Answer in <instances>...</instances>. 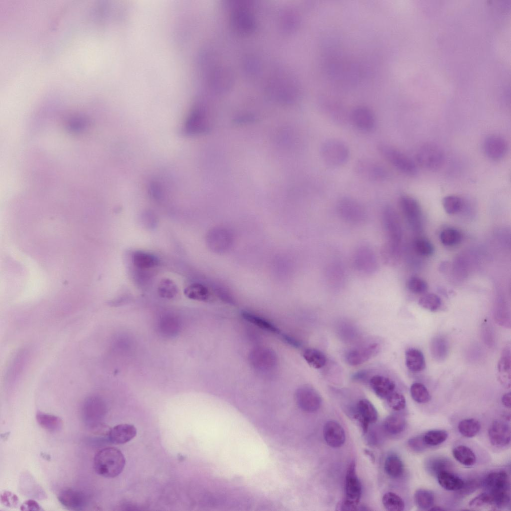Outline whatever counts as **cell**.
<instances>
[{"label":"cell","instance_id":"28","mask_svg":"<svg viewBox=\"0 0 511 511\" xmlns=\"http://www.w3.org/2000/svg\"><path fill=\"white\" fill-rule=\"evenodd\" d=\"M454 458L462 465L471 467L476 461V457L474 452L468 447L459 445L455 447L452 451Z\"/></svg>","mask_w":511,"mask_h":511},{"label":"cell","instance_id":"19","mask_svg":"<svg viewBox=\"0 0 511 511\" xmlns=\"http://www.w3.org/2000/svg\"><path fill=\"white\" fill-rule=\"evenodd\" d=\"M103 404L98 397L91 396L84 401L82 407V414L84 420L91 425L97 423L103 410Z\"/></svg>","mask_w":511,"mask_h":511},{"label":"cell","instance_id":"53","mask_svg":"<svg viewBox=\"0 0 511 511\" xmlns=\"http://www.w3.org/2000/svg\"><path fill=\"white\" fill-rule=\"evenodd\" d=\"M511 393H509L503 395L502 398L503 404L508 408H510L511 406Z\"/></svg>","mask_w":511,"mask_h":511},{"label":"cell","instance_id":"36","mask_svg":"<svg viewBox=\"0 0 511 511\" xmlns=\"http://www.w3.org/2000/svg\"><path fill=\"white\" fill-rule=\"evenodd\" d=\"M242 315L245 319L262 329L273 333H278L279 331L272 323L252 312L244 311L242 312Z\"/></svg>","mask_w":511,"mask_h":511},{"label":"cell","instance_id":"17","mask_svg":"<svg viewBox=\"0 0 511 511\" xmlns=\"http://www.w3.org/2000/svg\"><path fill=\"white\" fill-rule=\"evenodd\" d=\"M357 418L364 433L367 432L369 425L375 423L378 419V413L373 405L367 399L359 400L357 405Z\"/></svg>","mask_w":511,"mask_h":511},{"label":"cell","instance_id":"24","mask_svg":"<svg viewBox=\"0 0 511 511\" xmlns=\"http://www.w3.org/2000/svg\"><path fill=\"white\" fill-rule=\"evenodd\" d=\"M437 476L440 485L447 490L458 491L464 486V482L460 478L447 470L441 472Z\"/></svg>","mask_w":511,"mask_h":511},{"label":"cell","instance_id":"4","mask_svg":"<svg viewBox=\"0 0 511 511\" xmlns=\"http://www.w3.org/2000/svg\"><path fill=\"white\" fill-rule=\"evenodd\" d=\"M377 148L381 155L400 172L410 176L417 174L418 169L414 162L402 151L384 143L378 144Z\"/></svg>","mask_w":511,"mask_h":511},{"label":"cell","instance_id":"41","mask_svg":"<svg viewBox=\"0 0 511 511\" xmlns=\"http://www.w3.org/2000/svg\"><path fill=\"white\" fill-rule=\"evenodd\" d=\"M410 393L413 399L419 403H427L431 399L427 389L420 383H414L411 385Z\"/></svg>","mask_w":511,"mask_h":511},{"label":"cell","instance_id":"26","mask_svg":"<svg viewBox=\"0 0 511 511\" xmlns=\"http://www.w3.org/2000/svg\"><path fill=\"white\" fill-rule=\"evenodd\" d=\"M406 364L407 368L413 372H420L426 366L425 360L422 352L415 348H410L405 353Z\"/></svg>","mask_w":511,"mask_h":511},{"label":"cell","instance_id":"14","mask_svg":"<svg viewBox=\"0 0 511 511\" xmlns=\"http://www.w3.org/2000/svg\"><path fill=\"white\" fill-rule=\"evenodd\" d=\"M350 120L353 125L358 129L364 131L372 130L375 126V117L369 109L360 107L351 112Z\"/></svg>","mask_w":511,"mask_h":511},{"label":"cell","instance_id":"9","mask_svg":"<svg viewBox=\"0 0 511 511\" xmlns=\"http://www.w3.org/2000/svg\"><path fill=\"white\" fill-rule=\"evenodd\" d=\"M337 210L340 215L351 222H360L365 218V212L362 206L356 200L344 197L337 203Z\"/></svg>","mask_w":511,"mask_h":511},{"label":"cell","instance_id":"48","mask_svg":"<svg viewBox=\"0 0 511 511\" xmlns=\"http://www.w3.org/2000/svg\"><path fill=\"white\" fill-rule=\"evenodd\" d=\"M416 251L420 255L424 256H431L434 253V247L428 240L419 239L415 242Z\"/></svg>","mask_w":511,"mask_h":511},{"label":"cell","instance_id":"42","mask_svg":"<svg viewBox=\"0 0 511 511\" xmlns=\"http://www.w3.org/2000/svg\"><path fill=\"white\" fill-rule=\"evenodd\" d=\"M158 292L162 297L171 299L177 294L178 289L176 285L172 280L164 278L159 282Z\"/></svg>","mask_w":511,"mask_h":511},{"label":"cell","instance_id":"43","mask_svg":"<svg viewBox=\"0 0 511 511\" xmlns=\"http://www.w3.org/2000/svg\"><path fill=\"white\" fill-rule=\"evenodd\" d=\"M419 304L423 308L431 311L438 310L441 306L440 298L435 294L428 293L422 296L418 301Z\"/></svg>","mask_w":511,"mask_h":511},{"label":"cell","instance_id":"55","mask_svg":"<svg viewBox=\"0 0 511 511\" xmlns=\"http://www.w3.org/2000/svg\"><path fill=\"white\" fill-rule=\"evenodd\" d=\"M429 510L430 511H444L445 510L443 508L440 507H432Z\"/></svg>","mask_w":511,"mask_h":511},{"label":"cell","instance_id":"29","mask_svg":"<svg viewBox=\"0 0 511 511\" xmlns=\"http://www.w3.org/2000/svg\"><path fill=\"white\" fill-rule=\"evenodd\" d=\"M184 294L188 298L198 301H207L211 297L209 289L199 283H193L187 286Z\"/></svg>","mask_w":511,"mask_h":511},{"label":"cell","instance_id":"37","mask_svg":"<svg viewBox=\"0 0 511 511\" xmlns=\"http://www.w3.org/2000/svg\"><path fill=\"white\" fill-rule=\"evenodd\" d=\"M382 503L385 508L388 511H401L405 507L402 499L398 495L390 492L384 495Z\"/></svg>","mask_w":511,"mask_h":511},{"label":"cell","instance_id":"21","mask_svg":"<svg viewBox=\"0 0 511 511\" xmlns=\"http://www.w3.org/2000/svg\"><path fill=\"white\" fill-rule=\"evenodd\" d=\"M355 264L357 269L365 273H370L375 270L376 260L372 251L368 247H361L356 252L355 257Z\"/></svg>","mask_w":511,"mask_h":511},{"label":"cell","instance_id":"33","mask_svg":"<svg viewBox=\"0 0 511 511\" xmlns=\"http://www.w3.org/2000/svg\"><path fill=\"white\" fill-rule=\"evenodd\" d=\"M303 357L312 367L319 369L324 366L326 359L325 355L320 350L308 348L303 352Z\"/></svg>","mask_w":511,"mask_h":511},{"label":"cell","instance_id":"50","mask_svg":"<svg viewBox=\"0 0 511 511\" xmlns=\"http://www.w3.org/2000/svg\"><path fill=\"white\" fill-rule=\"evenodd\" d=\"M0 501L3 505L8 508L17 506L18 499L16 495L10 491H4L1 493Z\"/></svg>","mask_w":511,"mask_h":511},{"label":"cell","instance_id":"5","mask_svg":"<svg viewBox=\"0 0 511 511\" xmlns=\"http://www.w3.org/2000/svg\"><path fill=\"white\" fill-rule=\"evenodd\" d=\"M361 485L356 473L355 463L352 461L347 470L345 484V500L337 507L339 510H356L361 495Z\"/></svg>","mask_w":511,"mask_h":511},{"label":"cell","instance_id":"30","mask_svg":"<svg viewBox=\"0 0 511 511\" xmlns=\"http://www.w3.org/2000/svg\"><path fill=\"white\" fill-rule=\"evenodd\" d=\"M430 350L433 357L437 361H443L447 357L449 347L446 339L442 336H436L431 341Z\"/></svg>","mask_w":511,"mask_h":511},{"label":"cell","instance_id":"35","mask_svg":"<svg viewBox=\"0 0 511 511\" xmlns=\"http://www.w3.org/2000/svg\"><path fill=\"white\" fill-rule=\"evenodd\" d=\"M481 427L479 421L474 418L464 419L459 422L458 426L460 434L467 438H472L477 435Z\"/></svg>","mask_w":511,"mask_h":511},{"label":"cell","instance_id":"51","mask_svg":"<svg viewBox=\"0 0 511 511\" xmlns=\"http://www.w3.org/2000/svg\"><path fill=\"white\" fill-rule=\"evenodd\" d=\"M409 447L415 451H421L427 446L424 443L422 436H416L410 439L408 441Z\"/></svg>","mask_w":511,"mask_h":511},{"label":"cell","instance_id":"38","mask_svg":"<svg viewBox=\"0 0 511 511\" xmlns=\"http://www.w3.org/2000/svg\"><path fill=\"white\" fill-rule=\"evenodd\" d=\"M448 436V434L445 430H432L425 433L422 438L427 446H435L445 441Z\"/></svg>","mask_w":511,"mask_h":511},{"label":"cell","instance_id":"32","mask_svg":"<svg viewBox=\"0 0 511 511\" xmlns=\"http://www.w3.org/2000/svg\"><path fill=\"white\" fill-rule=\"evenodd\" d=\"M405 426L406 420L404 417L397 414L388 416L384 423L385 430L392 435L400 434L404 430Z\"/></svg>","mask_w":511,"mask_h":511},{"label":"cell","instance_id":"25","mask_svg":"<svg viewBox=\"0 0 511 511\" xmlns=\"http://www.w3.org/2000/svg\"><path fill=\"white\" fill-rule=\"evenodd\" d=\"M36 419L40 426L49 432L58 431L63 425L62 420L59 417L41 411L37 412Z\"/></svg>","mask_w":511,"mask_h":511},{"label":"cell","instance_id":"20","mask_svg":"<svg viewBox=\"0 0 511 511\" xmlns=\"http://www.w3.org/2000/svg\"><path fill=\"white\" fill-rule=\"evenodd\" d=\"M250 358L251 364L256 368L260 369L271 368L276 361L274 353L267 348L255 349L251 352Z\"/></svg>","mask_w":511,"mask_h":511},{"label":"cell","instance_id":"23","mask_svg":"<svg viewBox=\"0 0 511 511\" xmlns=\"http://www.w3.org/2000/svg\"><path fill=\"white\" fill-rule=\"evenodd\" d=\"M370 385L376 395L382 399L387 398L395 391V384L390 378L376 375L370 380Z\"/></svg>","mask_w":511,"mask_h":511},{"label":"cell","instance_id":"12","mask_svg":"<svg viewBox=\"0 0 511 511\" xmlns=\"http://www.w3.org/2000/svg\"><path fill=\"white\" fill-rule=\"evenodd\" d=\"M399 204L402 213L409 223L417 227L422 216L421 208L419 202L413 197L402 195L399 199Z\"/></svg>","mask_w":511,"mask_h":511},{"label":"cell","instance_id":"22","mask_svg":"<svg viewBox=\"0 0 511 511\" xmlns=\"http://www.w3.org/2000/svg\"><path fill=\"white\" fill-rule=\"evenodd\" d=\"M509 478L505 471H497L490 473L485 479V484L489 493L509 491Z\"/></svg>","mask_w":511,"mask_h":511},{"label":"cell","instance_id":"8","mask_svg":"<svg viewBox=\"0 0 511 511\" xmlns=\"http://www.w3.org/2000/svg\"><path fill=\"white\" fill-rule=\"evenodd\" d=\"M295 397L298 407L305 412H314L320 407L321 397L310 386L303 385L298 388L296 391Z\"/></svg>","mask_w":511,"mask_h":511},{"label":"cell","instance_id":"10","mask_svg":"<svg viewBox=\"0 0 511 511\" xmlns=\"http://www.w3.org/2000/svg\"><path fill=\"white\" fill-rule=\"evenodd\" d=\"M57 498L59 503L69 510H82L87 504V498L85 494L73 489H66L61 491Z\"/></svg>","mask_w":511,"mask_h":511},{"label":"cell","instance_id":"49","mask_svg":"<svg viewBox=\"0 0 511 511\" xmlns=\"http://www.w3.org/2000/svg\"><path fill=\"white\" fill-rule=\"evenodd\" d=\"M449 466V462L443 458H435L429 461L428 468L433 474L437 475L441 472L447 470Z\"/></svg>","mask_w":511,"mask_h":511},{"label":"cell","instance_id":"34","mask_svg":"<svg viewBox=\"0 0 511 511\" xmlns=\"http://www.w3.org/2000/svg\"><path fill=\"white\" fill-rule=\"evenodd\" d=\"M414 501L416 505L422 510H430L434 504V494L428 490L420 489L414 494Z\"/></svg>","mask_w":511,"mask_h":511},{"label":"cell","instance_id":"54","mask_svg":"<svg viewBox=\"0 0 511 511\" xmlns=\"http://www.w3.org/2000/svg\"><path fill=\"white\" fill-rule=\"evenodd\" d=\"M366 372L362 371L355 374L353 376V378L357 380H362L365 378L364 377L366 376Z\"/></svg>","mask_w":511,"mask_h":511},{"label":"cell","instance_id":"40","mask_svg":"<svg viewBox=\"0 0 511 511\" xmlns=\"http://www.w3.org/2000/svg\"><path fill=\"white\" fill-rule=\"evenodd\" d=\"M469 506L474 510H483L488 508H496L491 495L488 493H482L473 498L469 503Z\"/></svg>","mask_w":511,"mask_h":511},{"label":"cell","instance_id":"6","mask_svg":"<svg viewBox=\"0 0 511 511\" xmlns=\"http://www.w3.org/2000/svg\"><path fill=\"white\" fill-rule=\"evenodd\" d=\"M417 163L425 169L435 171L443 166L445 156L442 148L434 143L428 142L418 149L416 154Z\"/></svg>","mask_w":511,"mask_h":511},{"label":"cell","instance_id":"56","mask_svg":"<svg viewBox=\"0 0 511 511\" xmlns=\"http://www.w3.org/2000/svg\"><path fill=\"white\" fill-rule=\"evenodd\" d=\"M368 454H369V455H370V453H369V451L368 452ZM370 457H371V458H372V459H373V455H371V456H370Z\"/></svg>","mask_w":511,"mask_h":511},{"label":"cell","instance_id":"44","mask_svg":"<svg viewBox=\"0 0 511 511\" xmlns=\"http://www.w3.org/2000/svg\"><path fill=\"white\" fill-rule=\"evenodd\" d=\"M462 239L460 232L456 229H447L443 230L440 234V240L442 243L447 246H453L460 243Z\"/></svg>","mask_w":511,"mask_h":511},{"label":"cell","instance_id":"16","mask_svg":"<svg viewBox=\"0 0 511 511\" xmlns=\"http://www.w3.org/2000/svg\"><path fill=\"white\" fill-rule=\"evenodd\" d=\"M379 350L377 343H371L365 346L350 350L346 355L347 363L352 366L360 365L375 355Z\"/></svg>","mask_w":511,"mask_h":511},{"label":"cell","instance_id":"18","mask_svg":"<svg viewBox=\"0 0 511 511\" xmlns=\"http://www.w3.org/2000/svg\"><path fill=\"white\" fill-rule=\"evenodd\" d=\"M137 434V430L134 426L128 424H121L111 428L109 434V441L111 443L120 445L125 444Z\"/></svg>","mask_w":511,"mask_h":511},{"label":"cell","instance_id":"15","mask_svg":"<svg viewBox=\"0 0 511 511\" xmlns=\"http://www.w3.org/2000/svg\"><path fill=\"white\" fill-rule=\"evenodd\" d=\"M323 437L328 445L332 448L341 447L345 440V434L341 425L336 421L330 420L324 425Z\"/></svg>","mask_w":511,"mask_h":511},{"label":"cell","instance_id":"39","mask_svg":"<svg viewBox=\"0 0 511 511\" xmlns=\"http://www.w3.org/2000/svg\"><path fill=\"white\" fill-rule=\"evenodd\" d=\"M442 205L447 214L453 215L458 213L462 209L464 201L458 196L449 195L443 199Z\"/></svg>","mask_w":511,"mask_h":511},{"label":"cell","instance_id":"11","mask_svg":"<svg viewBox=\"0 0 511 511\" xmlns=\"http://www.w3.org/2000/svg\"><path fill=\"white\" fill-rule=\"evenodd\" d=\"M484 150L486 155L489 159L498 161L506 155L508 144L503 137L495 134L490 135L484 140Z\"/></svg>","mask_w":511,"mask_h":511},{"label":"cell","instance_id":"2","mask_svg":"<svg viewBox=\"0 0 511 511\" xmlns=\"http://www.w3.org/2000/svg\"><path fill=\"white\" fill-rule=\"evenodd\" d=\"M383 224L388 237L383 250L384 259L392 260L395 256L401 238V230L397 215L390 206H386L383 212Z\"/></svg>","mask_w":511,"mask_h":511},{"label":"cell","instance_id":"31","mask_svg":"<svg viewBox=\"0 0 511 511\" xmlns=\"http://www.w3.org/2000/svg\"><path fill=\"white\" fill-rule=\"evenodd\" d=\"M384 470L391 477L397 478L401 476L404 472V465L399 457L396 455H390L385 460Z\"/></svg>","mask_w":511,"mask_h":511},{"label":"cell","instance_id":"3","mask_svg":"<svg viewBox=\"0 0 511 511\" xmlns=\"http://www.w3.org/2000/svg\"><path fill=\"white\" fill-rule=\"evenodd\" d=\"M320 154L323 161L331 167H339L346 164L349 158L348 146L336 139H329L322 143Z\"/></svg>","mask_w":511,"mask_h":511},{"label":"cell","instance_id":"45","mask_svg":"<svg viewBox=\"0 0 511 511\" xmlns=\"http://www.w3.org/2000/svg\"><path fill=\"white\" fill-rule=\"evenodd\" d=\"M23 353H20L16 357H15L11 363L10 368L8 369L7 373V381L12 383L15 379L19 375L20 370H22V367L23 364V361L24 360V355Z\"/></svg>","mask_w":511,"mask_h":511},{"label":"cell","instance_id":"13","mask_svg":"<svg viewBox=\"0 0 511 511\" xmlns=\"http://www.w3.org/2000/svg\"><path fill=\"white\" fill-rule=\"evenodd\" d=\"M489 440L494 446L502 447L508 445L511 439L510 426L501 421H495L488 431Z\"/></svg>","mask_w":511,"mask_h":511},{"label":"cell","instance_id":"52","mask_svg":"<svg viewBox=\"0 0 511 511\" xmlns=\"http://www.w3.org/2000/svg\"><path fill=\"white\" fill-rule=\"evenodd\" d=\"M21 511H41L43 510L39 504L35 501L29 500L25 501L20 507Z\"/></svg>","mask_w":511,"mask_h":511},{"label":"cell","instance_id":"1","mask_svg":"<svg viewBox=\"0 0 511 511\" xmlns=\"http://www.w3.org/2000/svg\"><path fill=\"white\" fill-rule=\"evenodd\" d=\"M125 458L122 453L113 447H106L97 452L93 460L95 472L105 478H114L124 469Z\"/></svg>","mask_w":511,"mask_h":511},{"label":"cell","instance_id":"27","mask_svg":"<svg viewBox=\"0 0 511 511\" xmlns=\"http://www.w3.org/2000/svg\"><path fill=\"white\" fill-rule=\"evenodd\" d=\"M132 260L134 265L141 269L153 268L158 264V259L156 256L143 251L135 252L132 256Z\"/></svg>","mask_w":511,"mask_h":511},{"label":"cell","instance_id":"46","mask_svg":"<svg viewBox=\"0 0 511 511\" xmlns=\"http://www.w3.org/2000/svg\"><path fill=\"white\" fill-rule=\"evenodd\" d=\"M386 400L389 407L394 410L400 411L405 407L406 400L404 396L395 391Z\"/></svg>","mask_w":511,"mask_h":511},{"label":"cell","instance_id":"47","mask_svg":"<svg viewBox=\"0 0 511 511\" xmlns=\"http://www.w3.org/2000/svg\"><path fill=\"white\" fill-rule=\"evenodd\" d=\"M407 286L410 291L416 294L425 293L428 289L427 282L420 277H411L407 282Z\"/></svg>","mask_w":511,"mask_h":511},{"label":"cell","instance_id":"7","mask_svg":"<svg viewBox=\"0 0 511 511\" xmlns=\"http://www.w3.org/2000/svg\"><path fill=\"white\" fill-rule=\"evenodd\" d=\"M356 173L363 178L373 182H381L388 176L387 169L380 163L368 159L358 160L355 164Z\"/></svg>","mask_w":511,"mask_h":511}]
</instances>
